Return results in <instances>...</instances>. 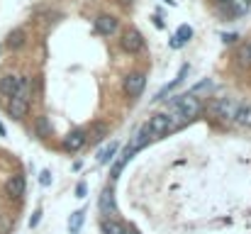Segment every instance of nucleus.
Returning a JSON list of instances; mask_svg holds the SVG:
<instances>
[{
	"instance_id": "1",
	"label": "nucleus",
	"mask_w": 251,
	"mask_h": 234,
	"mask_svg": "<svg viewBox=\"0 0 251 234\" xmlns=\"http://www.w3.org/2000/svg\"><path fill=\"white\" fill-rule=\"evenodd\" d=\"M168 110H171V112H176L183 122H188V120L198 117L205 107H202V103H200V98H198L195 93H185V95L173 98V100H171V105H168Z\"/></svg>"
},
{
	"instance_id": "2",
	"label": "nucleus",
	"mask_w": 251,
	"mask_h": 234,
	"mask_svg": "<svg viewBox=\"0 0 251 234\" xmlns=\"http://www.w3.org/2000/svg\"><path fill=\"white\" fill-rule=\"evenodd\" d=\"M239 105H242V103H237V100H232V98H217V100H212V103L207 105V112H210L212 117L222 120V122H234Z\"/></svg>"
},
{
	"instance_id": "3",
	"label": "nucleus",
	"mask_w": 251,
	"mask_h": 234,
	"mask_svg": "<svg viewBox=\"0 0 251 234\" xmlns=\"http://www.w3.org/2000/svg\"><path fill=\"white\" fill-rule=\"evenodd\" d=\"M144 130H147V134L154 137V139H159V137H164V134H168V132H173L168 112H156V115H151Z\"/></svg>"
},
{
	"instance_id": "4",
	"label": "nucleus",
	"mask_w": 251,
	"mask_h": 234,
	"mask_svg": "<svg viewBox=\"0 0 251 234\" xmlns=\"http://www.w3.org/2000/svg\"><path fill=\"white\" fill-rule=\"evenodd\" d=\"M120 47H122L127 54H139V52L147 47V42H144V37H142V32H139V29L129 27V29H125V32H122Z\"/></svg>"
},
{
	"instance_id": "5",
	"label": "nucleus",
	"mask_w": 251,
	"mask_h": 234,
	"mask_svg": "<svg viewBox=\"0 0 251 234\" xmlns=\"http://www.w3.org/2000/svg\"><path fill=\"white\" fill-rule=\"evenodd\" d=\"M144 85H147V74H144V71H132V74H127V76H125V83H122V88H125V93H127L129 98L142 95Z\"/></svg>"
},
{
	"instance_id": "6",
	"label": "nucleus",
	"mask_w": 251,
	"mask_h": 234,
	"mask_svg": "<svg viewBox=\"0 0 251 234\" xmlns=\"http://www.w3.org/2000/svg\"><path fill=\"white\" fill-rule=\"evenodd\" d=\"M98 208H100L102 217H112V215H117V200H115V190H112V185L102 188V193H100V198H98Z\"/></svg>"
},
{
	"instance_id": "7",
	"label": "nucleus",
	"mask_w": 251,
	"mask_h": 234,
	"mask_svg": "<svg viewBox=\"0 0 251 234\" xmlns=\"http://www.w3.org/2000/svg\"><path fill=\"white\" fill-rule=\"evenodd\" d=\"M95 29H98L102 37H112V34H117V29H120V20H117L115 15H98V17H95Z\"/></svg>"
},
{
	"instance_id": "8",
	"label": "nucleus",
	"mask_w": 251,
	"mask_h": 234,
	"mask_svg": "<svg viewBox=\"0 0 251 234\" xmlns=\"http://www.w3.org/2000/svg\"><path fill=\"white\" fill-rule=\"evenodd\" d=\"M25 190H27L25 176H10V178H7V183H5V195H7L10 200H22Z\"/></svg>"
},
{
	"instance_id": "9",
	"label": "nucleus",
	"mask_w": 251,
	"mask_h": 234,
	"mask_svg": "<svg viewBox=\"0 0 251 234\" xmlns=\"http://www.w3.org/2000/svg\"><path fill=\"white\" fill-rule=\"evenodd\" d=\"M85 144H88V139H85V130H74V132H69V134L64 137V149H66L69 154L81 152Z\"/></svg>"
},
{
	"instance_id": "10",
	"label": "nucleus",
	"mask_w": 251,
	"mask_h": 234,
	"mask_svg": "<svg viewBox=\"0 0 251 234\" xmlns=\"http://www.w3.org/2000/svg\"><path fill=\"white\" fill-rule=\"evenodd\" d=\"M7 115L12 120H25L27 112H29V100H22V98H10L7 100Z\"/></svg>"
},
{
	"instance_id": "11",
	"label": "nucleus",
	"mask_w": 251,
	"mask_h": 234,
	"mask_svg": "<svg viewBox=\"0 0 251 234\" xmlns=\"http://www.w3.org/2000/svg\"><path fill=\"white\" fill-rule=\"evenodd\" d=\"M25 44H27V32H25L22 27L12 29V32L7 34V39H5V47H7L10 52H17V49H22Z\"/></svg>"
},
{
	"instance_id": "12",
	"label": "nucleus",
	"mask_w": 251,
	"mask_h": 234,
	"mask_svg": "<svg viewBox=\"0 0 251 234\" xmlns=\"http://www.w3.org/2000/svg\"><path fill=\"white\" fill-rule=\"evenodd\" d=\"M225 10H227L229 17H242V15H247L251 10V0H229L225 5Z\"/></svg>"
},
{
	"instance_id": "13",
	"label": "nucleus",
	"mask_w": 251,
	"mask_h": 234,
	"mask_svg": "<svg viewBox=\"0 0 251 234\" xmlns=\"http://www.w3.org/2000/svg\"><path fill=\"white\" fill-rule=\"evenodd\" d=\"M105 137H107V125H105V122H95V125H90V130L85 132V139H88L90 144H100Z\"/></svg>"
},
{
	"instance_id": "14",
	"label": "nucleus",
	"mask_w": 251,
	"mask_h": 234,
	"mask_svg": "<svg viewBox=\"0 0 251 234\" xmlns=\"http://www.w3.org/2000/svg\"><path fill=\"white\" fill-rule=\"evenodd\" d=\"M100 232L102 234H125L127 227H125L120 220H115V217H102V220H100Z\"/></svg>"
},
{
	"instance_id": "15",
	"label": "nucleus",
	"mask_w": 251,
	"mask_h": 234,
	"mask_svg": "<svg viewBox=\"0 0 251 234\" xmlns=\"http://www.w3.org/2000/svg\"><path fill=\"white\" fill-rule=\"evenodd\" d=\"M190 37H193V27L180 25V27H178V32H176V37L171 39V47H173V49H180L183 44H188V42H190Z\"/></svg>"
},
{
	"instance_id": "16",
	"label": "nucleus",
	"mask_w": 251,
	"mask_h": 234,
	"mask_svg": "<svg viewBox=\"0 0 251 234\" xmlns=\"http://www.w3.org/2000/svg\"><path fill=\"white\" fill-rule=\"evenodd\" d=\"M34 134L39 137V139H47V137H51V122H49V117H37V122H34Z\"/></svg>"
},
{
	"instance_id": "17",
	"label": "nucleus",
	"mask_w": 251,
	"mask_h": 234,
	"mask_svg": "<svg viewBox=\"0 0 251 234\" xmlns=\"http://www.w3.org/2000/svg\"><path fill=\"white\" fill-rule=\"evenodd\" d=\"M234 122L239 125V127H251V105H239V110H237V117H234Z\"/></svg>"
},
{
	"instance_id": "18",
	"label": "nucleus",
	"mask_w": 251,
	"mask_h": 234,
	"mask_svg": "<svg viewBox=\"0 0 251 234\" xmlns=\"http://www.w3.org/2000/svg\"><path fill=\"white\" fill-rule=\"evenodd\" d=\"M83 220H85V212H83V210H76V212L71 215V220H69V232H71V234H78V232H81V227H83Z\"/></svg>"
},
{
	"instance_id": "19",
	"label": "nucleus",
	"mask_w": 251,
	"mask_h": 234,
	"mask_svg": "<svg viewBox=\"0 0 251 234\" xmlns=\"http://www.w3.org/2000/svg\"><path fill=\"white\" fill-rule=\"evenodd\" d=\"M115 154H117V142H112L110 147H105V149L100 152V163H110V161L115 158Z\"/></svg>"
},
{
	"instance_id": "20",
	"label": "nucleus",
	"mask_w": 251,
	"mask_h": 234,
	"mask_svg": "<svg viewBox=\"0 0 251 234\" xmlns=\"http://www.w3.org/2000/svg\"><path fill=\"white\" fill-rule=\"evenodd\" d=\"M237 59H239V66H247V69H251V52L249 47L244 44L239 52H237Z\"/></svg>"
},
{
	"instance_id": "21",
	"label": "nucleus",
	"mask_w": 251,
	"mask_h": 234,
	"mask_svg": "<svg viewBox=\"0 0 251 234\" xmlns=\"http://www.w3.org/2000/svg\"><path fill=\"white\" fill-rule=\"evenodd\" d=\"M10 230H12V217L5 215V212H0V234H7Z\"/></svg>"
},
{
	"instance_id": "22",
	"label": "nucleus",
	"mask_w": 251,
	"mask_h": 234,
	"mask_svg": "<svg viewBox=\"0 0 251 234\" xmlns=\"http://www.w3.org/2000/svg\"><path fill=\"white\" fill-rule=\"evenodd\" d=\"M39 183L47 188V185H51V173L49 171H42V176H39Z\"/></svg>"
},
{
	"instance_id": "23",
	"label": "nucleus",
	"mask_w": 251,
	"mask_h": 234,
	"mask_svg": "<svg viewBox=\"0 0 251 234\" xmlns=\"http://www.w3.org/2000/svg\"><path fill=\"white\" fill-rule=\"evenodd\" d=\"M85 193H88V185L81 181V183L76 185V198H85Z\"/></svg>"
},
{
	"instance_id": "24",
	"label": "nucleus",
	"mask_w": 251,
	"mask_h": 234,
	"mask_svg": "<svg viewBox=\"0 0 251 234\" xmlns=\"http://www.w3.org/2000/svg\"><path fill=\"white\" fill-rule=\"evenodd\" d=\"M39 220H42V210H37V212L29 217V227H37V225H39Z\"/></svg>"
},
{
	"instance_id": "25",
	"label": "nucleus",
	"mask_w": 251,
	"mask_h": 234,
	"mask_svg": "<svg viewBox=\"0 0 251 234\" xmlns=\"http://www.w3.org/2000/svg\"><path fill=\"white\" fill-rule=\"evenodd\" d=\"M222 39H225V44H232V42H237L239 37H237V34H222Z\"/></svg>"
},
{
	"instance_id": "26",
	"label": "nucleus",
	"mask_w": 251,
	"mask_h": 234,
	"mask_svg": "<svg viewBox=\"0 0 251 234\" xmlns=\"http://www.w3.org/2000/svg\"><path fill=\"white\" fill-rule=\"evenodd\" d=\"M117 2H120V5H125V7H129V5H132V0H117Z\"/></svg>"
},
{
	"instance_id": "27",
	"label": "nucleus",
	"mask_w": 251,
	"mask_h": 234,
	"mask_svg": "<svg viewBox=\"0 0 251 234\" xmlns=\"http://www.w3.org/2000/svg\"><path fill=\"white\" fill-rule=\"evenodd\" d=\"M215 2H217V5H222V7H225V5H227V2H229V0H215Z\"/></svg>"
},
{
	"instance_id": "28",
	"label": "nucleus",
	"mask_w": 251,
	"mask_h": 234,
	"mask_svg": "<svg viewBox=\"0 0 251 234\" xmlns=\"http://www.w3.org/2000/svg\"><path fill=\"white\" fill-rule=\"evenodd\" d=\"M0 137H5V127H2V122H0Z\"/></svg>"
},
{
	"instance_id": "29",
	"label": "nucleus",
	"mask_w": 251,
	"mask_h": 234,
	"mask_svg": "<svg viewBox=\"0 0 251 234\" xmlns=\"http://www.w3.org/2000/svg\"><path fill=\"white\" fill-rule=\"evenodd\" d=\"M164 2H168V5H176V0H164Z\"/></svg>"
},
{
	"instance_id": "30",
	"label": "nucleus",
	"mask_w": 251,
	"mask_h": 234,
	"mask_svg": "<svg viewBox=\"0 0 251 234\" xmlns=\"http://www.w3.org/2000/svg\"><path fill=\"white\" fill-rule=\"evenodd\" d=\"M125 234H139V232H134V230H127V232H125Z\"/></svg>"
},
{
	"instance_id": "31",
	"label": "nucleus",
	"mask_w": 251,
	"mask_h": 234,
	"mask_svg": "<svg viewBox=\"0 0 251 234\" xmlns=\"http://www.w3.org/2000/svg\"><path fill=\"white\" fill-rule=\"evenodd\" d=\"M247 47H249V52H251V42H249V44H247Z\"/></svg>"
}]
</instances>
